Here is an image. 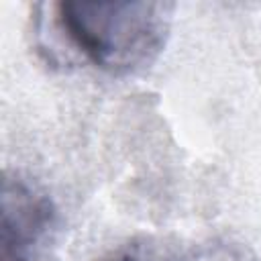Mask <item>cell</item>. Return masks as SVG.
<instances>
[{
  "mask_svg": "<svg viewBox=\"0 0 261 261\" xmlns=\"http://www.w3.org/2000/svg\"><path fill=\"white\" fill-rule=\"evenodd\" d=\"M173 6L151 0L55 4L63 39L92 65L114 75L135 73L161 53Z\"/></svg>",
  "mask_w": 261,
  "mask_h": 261,
  "instance_id": "1",
  "label": "cell"
},
{
  "mask_svg": "<svg viewBox=\"0 0 261 261\" xmlns=\"http://www.w3.org/2000/svg\"><path fill=\"white\" fill-rule=\"evenodd\" d=\"M53 222L51 202L29 184L4 179L0 261H33Z\"/></svg>",
  "mask_w": 261,
  "mask_h": 261,
  "instance_id": "2",
  "label": "cell"
},
{
  "mask_svg": "<svg viewBox=\"0 0 261 261\" xmlns=\"http://www.w3.org/2000/svg\"><path fill=\"white\" fill-rule=\"evenodd\" d=\"M114 261H161V259L147 255V253H141V251H126V253L118 255Z\"/></svg>",
  "mask_w": 261,
  "mask_h": 261,
  "instance_id": "3",
  "label": "cell"
}]
</instances>
